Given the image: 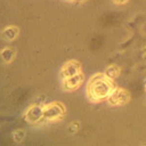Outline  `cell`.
<instances>
[{
    "mask_svg": "<svg viewBox=\"0 0 146 146\" xmlns=\"http://www.w3.org/2000/svg\"><path fill=\"white\" fill-rule=\"evenodd\" d=\"M114 90V84L112 79L106 74H96L94 75L87 86L88 97L92 100H100L108 97Z\"/></svg>",
    "mask_w": 146,
    "mask_h": 146,
    "instance_id": "6da1fadb",
    "label": "cell"
},
{
    "mask_svg": "<svg viewBox=\"0 0 146 146\" xmlns=\"http://www.w3.org/2000/svg\"><path fill=\"white\" fill-rule=\"evenodd\" d=\"M129 94L124 89H114L108 96V102L112 105H124L129 102Z\"/></svg>",
    "mask_w": 146,
    "mask_h": 146,
    "instance_id": "7a4b0ae2",
    "label": "cell"
},
{
    "mask_svg": "<svg viewBox=\"0 0 146 146\" xmlns=\"http://www.w3.org/2000/svg\"><path fill=\"white\" fill-rule=\"evenodd\" d=\"M65 112V108L63 105H60L59 103H51L49 105H47V107H44L43 110V115L47 119L54 120L57 119L59 116H62Z\"/></svg>",
    "mask_w": 146,
    "mask_h": 146,
    "instance_id": "3957f363",
    "label": "cell"
},
{
    "mask_svg": "<svg viewBox=\"0 0 146 146\" xmlns=\"http://www.w3.org/2000/svg\"><path fill=\"white\" fill-rule=\"evenodd\" d=\"M60 73H62V76L64 79H66L72 75H75L78 73H81V66L76 60H70L63 66Z\"/></svg>",
    "mask_w": 146,
    "mask_h": 146,
    "instance_id": "277c9868",
    "label": "cell"
},
{
    "mask_svg": "<svg viewBox=\"0 0 146 146\" xmlns=\"http://www.w3.org/2000/svg\"><path fill=\"white\" fill-rule=\"evenodd\" d=\"M82 80H83V75L81 73H78V74L72 75L70 78H66L65 81H64V84H63L64 86V89H66L68 91L70 90H75L81 84Z\"/></svg>",
    "mask_w": 146,
    "mask_h": 146,
    "instance_id": "5b68a950",
    "label": "cell"
},
{
    "mask_svg": "<svg viewBox=\"0 0 146 146\" xmlns=\"http://www.w3.org/2000/svg\"><path fill=\"white\" fill-rule=\"evenodd\" d=\"M18 34V30L15 26H9L2 31V38L5 40H13Z\"/></svg>",
    "mask_w": 146,
    "mask_h": 146,
    "instance_id": "8992f818",
    "label": "cell"
},
{
    "mask_svg": "<svg viewBox=\"0 0 146 146\" xmlns=\"http://www.w3.org/2000/svg\"><path fill=\"white\" fill-rule=\"evenodd\" d=\"M119 73H120V68H119L116 65H111V66H108V67L106 68V71H105V74H106L108 78H111V79L116 78V76L119 75Z\"/></svg>",
    "mask_w": 146,
    "mask_h": 146,
    "instance_id": "52a82bcc",
    "label": "cell"
},
{
    "mask_svg": "<svg viewBox=\"0 0 146 146\" xmlns=\"http://www.w3.org/2000/svg\"><path fill=\"white\" fill-rule=\"evenodd\" d=\"M1 56H2V58L6 60V62H10L11 59H13V56H14V52L10 50V49H8V48H6V49H3L2 51H1Z\"/></svg>",
    "mask_w": 146,
    "mask_h": 146,
    "instance_id": "ba28073f",
    "label": "cell"
},
{
    "mask_svg": "<svg viewBox=\"0 0 146 146\" xmlns=\"http://www.w3.org/2000/svg\"><path fill=\"white\" fill-rule=\"evenodd\" d=\"M114 2H116V3H124V2H127L128 0H113Z\"/></svg>",
    "mask_w": 146,
    "mask_h": 146,
    "instance_id": "9c48e42d",
    "label": "cell"
},
{
    "mask_svg": "<svg viewBox=\"0 0 146 146\" xmlns=\"http://www.w3.org/2000/svg\"><path fill=\"white\" fill-rule=\"evenodd\" d=\"M145 88H146V87H145Z\"/></svg>",
    "mask_w": 146,
    "mask_h": 146,
    "instance_id": "30bf717a",
    "label": "cell"
}]
</instances>
